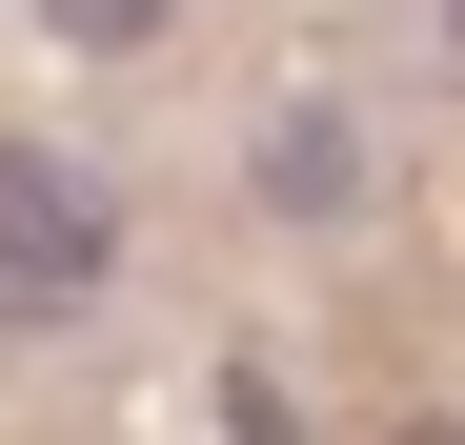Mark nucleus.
I'll list each match as a JSON object with an SVG mask.
<instances>
[{"label":"nucleus","mask_w":465,"mask_h":445,"mask_svg":"<svg viewBox=\"0 0 465 445\" xmlns=\"http://www.w3.org/2000/svg\"><path fill=\"white\" fill-rule=\"evenodd\" d=\"M102 263H122V203L61 142H0V324H82Z\"/></svg>","instance_id":"nucleus-1"},{"label":"nucleus","mask_w":465,"mask_h":445,"mask_svg":"<svg viewBox=\"0 0 465 445\" xmlns=\"http://www.w3.org/2000/svg\"><path fill=\"white\" fill-rule=\"evenodd\" d=\"M41 21H61V41H102V61H122V41H163V0H41Z\"/></svg>","instance_id":"nucleus-2"},{"label":"nucleus","mask_w":465,"mask_h":445,"mask_svg":"<svg viewBox=\"0 0 465 445\" xmlns=\"http://www.w3.org/2000/svg\"><path fill=\"white\" fill-rule=\"evenodd\" d=\"M405 445H465V425H405Z\"/></svg>","instance_id":"nucleus-3"},{"label":"nucleus","mask_w":465,"mask_h":445,"mask_svg":"<svg viewBox=\"0 0 465 445\" xmlns=\"http://www.w3.org/2000/svg\"><path fill=\"white\" fill-rule=\"evenodd\" d=\"M445 21H465V0H445Z\"/></svg>","instance_id":"nucleus-4"}]
</instances>
